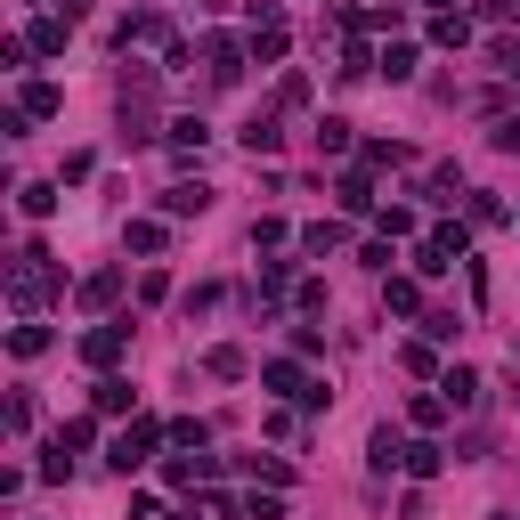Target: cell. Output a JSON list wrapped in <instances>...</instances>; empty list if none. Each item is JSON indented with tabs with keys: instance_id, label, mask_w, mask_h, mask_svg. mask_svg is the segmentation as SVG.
I'll return each instance as SVG.
<instances>
[{
	"instance_id": "6da1fadb",
	"label": "cell",
	"mask_w": 520,
	"mask_h": 520,
	"mask_svg": "<svg viewBox=\"0 0 520 520\" xmlns=\"http://www.w3.org/2000/svg\"><path fill=\"white\" fill-rule=\"evenodd\" d=\"M57 285H65V269H57V260H49L41 244H25V252H17V269H9V301H17L25 317H33V309H41V301H49Z\"/></svg>"
},
{
	"instance_id": "7a4b0ae2",
	"label": "cell",
	"mask_w": 520,
	"mask_h": 520,
	"mask_svg": "<svg viewBox=\"0 0 520 520\" xmlns=\"http://www.w3.org/2000/svg\"><path fill=\"white\" fill-rule=\"evenodd\" d=\"M122 139H130V147H147V139H155V65L122 74Z\"/></svg>"
},
{
	"instance_id": "3957f363",
	"label": "cell",
	"mask_w": 520,
	"mask_h": 520,
	"mask_svg": "<svg viewBox=\"0 0 520 520\" xmlns=\"http://www.w3.org/2000/svg\"><path fill=\"white\" fill-rule=\"evenodd\" d=\"M147 455H155V423L139 415V423H130V431H114V447H106V464L130 480V472H147Z\"/></svg>"
},
{
	"instance_id": "277c9868",
	"label": "cell",
	"mask_w": 520,
	"mask_h": 520,
	"mask_svg": "<svg viewBox=\"0 0 520 520\" xmlns=\"http://www.w3.org/2000/svg\"><path fill=\"white\" fill-rule=\"evenodd\" d=\"M122 350H130V317H106V325H90V334H82V358H90L98 374H106Z\"/></svg>"
},
{
	"instance_id": "5b68a950",
	"label": "cell",
	"mask_w": 520,
	"mask_h": 520,
	"mask_svg": "<svg viewBox=\"0 0 520 520\" xmlns=\"http://www.w3.org/2000/svg\"><path fill=\"white\" fill-rule=\"evenodd\" d=\"M204 74H212L220 90H228V82H244V49H236L228 33H212V41H204Z\"/></svg>"
},
{
	"instance_id": "8992f818",
	"label": "cell",
	"mask_w": 520,
	"mask_h": 520,
	"mask_svg": "<svg viewBox=\"0 0 520 520\" xmlns=\"http://www.w3.org/2000/svg\"><path fill=\"white\" fill-rule=\"evenodd\" d=\"M439 399H447L455 415H472V407H480V374H472V366H447V374H439Z\"/></svg>"
},
{
	"instance_id": "52a82bcc",
	"label": "cell",
	"mask_w": 520,
	"mask_h": 520,
	"mask_svg": "<svg viewBox=\"0 0 520 520\" xmlns=\"http://www.w3.org/2000/svg\"><path fill=\"white\" fill-rule=\"evenodd\" d=\"M57 106H65V90H57V82H25V90H17V114H25V122H49Z\"/></svg>"
},
{
	"instance_id": "ba28073f",
	"label": "cell",
	"mask_w": 520,
	"mask_h": 520,
	"mask_svg": "<svg viewBox=\"0 0 520 520\" xmlns=\"http://www.w3.org/2000/svg\"><path fill=\"white\" fill-rule=\"evenodd\" d=\"M399 472H415V480H439V472H447V447H439V439H407V464H399Z\"/></svg>"
},
{
	"instance_id": "9c48e42d",
	"label": "cell",
	"mask_w": 520,
	"mask_h": 520,
	"mask_svg": "<svg viewBox=\"0 0 520 520\" xmlns=\"http://www.w3.org/2000/svg\"><path fill=\"white\" fill-rule=\"evenodd\" d=\"M204 204H212V187H204V179H195V187H187V179H179V187H163V212H171V220H195Z\"/></svg>"
},
{
	"instance_id": "30bf717a",
	"label": "cell",
	"mask_w": 520,
	"mask_h": 520,
	"mask_svg": "<svg viewBox=\"0 0 520 520\" xmlns=\"http://www.w3.org/2000/svg\"><path fill=\"white\" fill-rule=\"evenodd\" d=\"M65 33H74V17H41V25L25 33V49H33V57H65Z\"/></svg>"
},
{
	"instance_id": "8fae6325",
	"label": "cell",
	"mask_w": 520,
	"mask_h": 520,
	"mask_svg": "<svg viewBox=\"0 0 520 520\" xmlns=\"http://www.w3.org/2000/svg\"><path fill=\"white\" fill-rule=\"evenodd\" d=\"M260 382H269L277 399H309V382H301V366H293V358H269V366H260Z\"/></svg>"
},
{
	"instance_id": "7c38bea8",
	"label": "cell",
	"mask_w": 520,
	"mask_h": 520,
	"mask_svg": "<svg viewBox=\"0 0 520 520\" xmlns=\"http://www.w3.org/2000/svg\"><path fill=\"white\" fill-rule=\"evenodd\" d=\"M90 399H98V415H130V399H139V390H130L122 374H98V390H90Z\"/></svg>"
},
{
	"instance_id": "4fadbf2b",
	"label": "cell",
	"mask_w": 520,
	"mask_h": 520,
	"mask_svg": "<svg viewBox=\"0 0 520 520\" xmlns=\"http://www.w3.org/2000/svg\"><path fill=\"white\" fill-rule=\"evenodd\" d=\"M204 139H212L204 114H179V122H171V147H179V155H204Z\"/></svg>"
},
{
	"instance_id": "5bb4252c",
	"label": "cell",
	"mask_w": 520,
	"mask_h": 520,
	"mask_svg": "<svg viewBox=\"0 0 520 520\" xmlns=\"http://www.w3.org/2000/svg\"><path fill=\"white\" fill-rule=\"evenodd\" d=\"M277 139H285L277 114H252V122H244V147H252V155H277Z\"/></svg>"
},
{
	"instance_id": "9a60e30c",
	"label": "cell",
	"mask_w": 520,
	"mask_h": 520,
	"mask_svg": "<svg viewBox=\"0 0 520 520\" xmlns=\"http://www.w3.org/2000/svg\"><path fill=\"white\" fill-rule=\"evenodd\" d=\"M244 472L269 480V488H293V464H285V455H244Z\"/></svg>"
},
{
	"instance_id": "2e32d148",
	"label": "cell",
	"mask_w": 520,
	"mask_h": 520,
	"mask_svg": "<svg viewBox=\"0 0 520 520\" xmlns=\"http://www.w3.org/2000/svg\"><path fill=\"white\" fill-rule=\"evenodd\" d=\"M431 41H439V49H464V41H472L464 9H447V17H431Z\"/></svg>"
},
{
	"instance_id": "e0dca14e",
	"label": "cell",
	"mask_w": 520,
	"mask_h": 520,
	"mask_svg": "<svg viewBox=\"0 0 520 520\" xmlns=\"http://www.w3.org/2000/svg\"><path fill=\"white\" fill-rule=\"evenodd\" d=\"M252 57H260V65L285 57V17H277V25H252Z\"/></svg>"
},
{
	"instance_id": "ac0fdd59",
	"label": "cell",
	"mask_w": 520,
	"mask_h": 520,
	"mask_svg": "<svg viewBox=\"0 0 520 520\" xmlns=\"http://www.w3.org/2000/svg\"><path fill=\"white\" fill-rule=\"evenodd\" d=\"M17 204H25V220H49V212H57V187L33 179V187H17Z\"/></svg>"
},
{
	"instance_id": "d6986e66",
	"label": "cell",
	"mask_w": 520,
	"mask_h": 520,
	"mask_svg": "<svg viewBox=\"0 0 520 520\" xmlns=\"http://www.w3.org/2000/svg\"><path fill=\"white\" fill-rule=\"evenodd\" d=\"M399 163H415L399 139H366V171H399Z\"/></svg>"
},
{
	"instance_id": "ffe728a7",
	"label": "cell",
	"mask_w": 520,
	"mask_h": 520,
	"mask_svg": "<svg viewBox=\"0 0 520 520\" xmlns=\"http://www.w3.org/2000/svg\"><path fill=\"white\" fill-rule=\"evenodd\" d=\"M382 301L399 309V317H415V309H423V285H415V277H390V285H382Z\"/></svg>"
},
{
	"instance_id": "44dd1931",
	"label": "cell",
	"mask_w": 520,
	"mask_h": 520,
	"mask_svg": "<svg viewBox=\"0 0 520 520\" xmlns=\"http://www.w3.org/2000/svg\"><path fill=\"white\" fill-rule=\"evenodd\" d=\"M41 350H49V325H33V317H25L17 334H9V358H41Z\"/></svg>"
},
{
	"instance_id": "7402d4cb",
	"label": "cell",
	"mask_w": 520,
	"mask_h": 520,
	"mask_svg": "<svg viewBox=\"0 0 520 520\" xmlns=\"http://www.w3.org/2000/svg\"><path fill=\"white\" fill-rule=\"evenodd\" d=\"M317 155H350V122H342V114L317 122Z\"/></svg>"
},
{
	"instance_id": "603a6c76",
	"label": "cell",
	"mask_w": 520,
	"mask_h": 520,
	"mask_svg": "<svg viewBox=\"0 0 520 520\" xmlns=\"http://www.w3.org/2000/svg\"><path fill=\"white\" fill-rule=\"evenodd\" d=\"M114 293H122V269H98V277H90V285H82V309H106V301H114Z\"/></svg>"
},
{
	"instance_id": "cb8c5ba5",
	"label": "cell",
	"mask_w": 520,
	"mask_h": 520,
	"mask_svg": "<svg viewBox=\"0 0 520 520\" xmlns=\"http://www.w3.org/2000/svg\"><path fill=\"white\" fill-rule=\"evenodd\" d=\"M342 212H374V179H366V171L342 179Z\"/></svg>"
},
{
	"instance_id": "d4e9b609",
	"label": "cell",
	"mask_w": 520,
	"mask_h": 520,
	"mask_svg": "<svg viewBox=\"0 0 520 520\" xmlns=\"http://www.w3.org/2000/svg\"><path fill=\"white\" fill-rule=\"evenodd\" d=\"M374 74H390V82H407V74H415V49H407V41H390V49H382V65H374Z\"/></svg>"
},
{
	"instance_id": "484cf974",
	"label": "cell",
	"mask_w": 520,
	"mask_h": 520,
	"mask_svg": "<svg viewBox=\"0 0 520 520\" xmlns=\"http://www.w3.org/2000/svg\"><path fill=\"white\" fill-rule=\"evenodd\" d=\"M122 236H130V252H163V220H130Z\"/></svg>"
},
{
	"instance_id": "4316f807",
	"label": "cell",
	"mask_w": 520,
	"mask_h": 520,
	"mask_svg": "<svg viewBox=\"0 0 520 520\" xmlns=\"http://www.w3.org/2000/svg\"><path fill=\"white\" fill-rule=\"evenodd\" d=\"M204 366H212V374H220V382H236V374H244V350H236V342H220V350H212V358H204Z\"/></svg>"
},
{
	"instance_id": "83f0119b",
	"label": "cell",
	"mask_w": 520,
	"mask_h": 520,
	"mask_svg": "<svg viewBox=\"0 0 520 520\" xmlns=\"http://www.w3.org/2000/svg\"><path fill=\"white\" fill-rule=\"evenodd\" d=\"M334 244H342V228H334V220H317V228H301V252H334Z\"/></svg>"
},
{
	"instance_id": "f1b7e54d",
	"label": "cell",
	"mask_w": 520,
	"mask_h": 520,
	"mask_svg": "<svg viewBox=\"0 0 520 520\" xmlns=\"http://www.w3.org/2000/svg\"><path fill=\"white\" fill-rule=\"evenodd\" d=\"M382 236H415V212L407 204H382Z\"/></svg>"
},
{
	"instance_id": "f546056e",
	"label": "cell",
	"mask_w": 520,
	"mask_h": 520,
	"mask_svg": "<svg viewBox=\"0 0 520 520\" xmlns=\"http://www.w3.org/2000/svg\"><path fill=\"white\" fill-rule=\"evenodd\" d=\"M399 366H407V374H431L439 358H431V342H407V350H399Z\"/></svg>"
},
{
	"instance_id": "4dcf8cb0",
	"label": "cell",
	"mask_w": 520,
	"mask_h": 520,
	"mask_svg": "<svg viewBox=\"0 0 520 520\" xmlns=\"http://www.w3.org/2000/svg\"><path fill=\"white\" fill-rule=\"evenodd\" d=\"M244 520H285V504L277 496H244Z\"/></svg>"
},
{
	"instance_id": "1f68e13d",
	"label": "cell",
	"mask_w": 520,
	"mask_h": 520,
	"mask_svg": "<svg viewBox=\"0 0 520 520\" xmlns=\"http://www.w3.org/2000/svg\"><path fill=\"white\" fill-rule=\"evenodd\" d=\"M496 147H520V114H512V122H504V130H496Z\"/></svg>"
},
{
	"instance_id": "d6a6232c",
	"label": "cell",
	"mask_w": 520,
	"mask_h": 520,
	"mask_svg": "<svg viewBox=\"0 0 520 520\" xmlns=\"http://www.w3.org/2000/svg\"><path fill=\"white\" fill-rule=\"evenodd\" d=\"M57 9H65V17H90V0H57Z\"/></svg>"
},
{
	"instance_id": "836d02e7",
	"label": "cell",
	"mask_w": 520,
	"mask_h": 520,
	"mask_svg": "<svg viewBox=\"0 0 520 520\" xmlns=\"http://www.w3.org/2000/svg\"><path fill=\"white\" fill-rule=\"evenodd\" d=\"M431 9H439V17H447V9H464V0H431Z\"/></svg>"
},
{
	"instance_id": "e575fe53",
	"label": "cell",
	"mask_w": 520,
	"mask_h": 520,
	"mask_svg": "<svg viewBox=\"0 0 520 520\" xmlns=\"http://www.w3.org/2000/svg\"><path fill=\"white\" fill-rule=\"evenodd\" d=\"M163 520H187V512H163Z\"/></svg>"
}]
</instances>
